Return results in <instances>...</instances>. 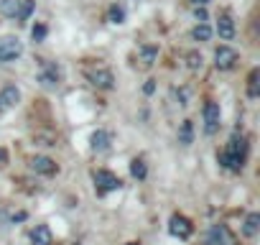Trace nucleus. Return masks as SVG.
<instances>
[{
    "label": "nucleus",
    "instance_id": "25",
    "mask_svg": "<svg viewBox=\"0 0 260 245\" xmlns=\"http://www.w3.org/2000/svg\"><path fill=\"white\" fill-rule=\"evenodd\" d=\"M189 67L191 69H199L202 67V56L199 54H189Z\"/></svg>",
    "mask_w": 260,
    "mask_h": 245
},
{
    "label": "nucleus",
    "instance_id": "1",
    "mask_svg": "<svg viewBox=\"0 0 260 245\" xmlns=\"http://www.w3.org/2000/svg\"><path fill=\"white\" fill-rule=\"evenodd\" d=\"M245 154H247V143H245V138L232 136L230 143H227V148H224L222 156H219V164H222L224 169H230V171H240L242 164H245Z\"/></svg>",
    "mask_w": 260,
    "mask_h": 245
},
{
    "label": "nucleus",
    "instance_id": "30",
    "mask_svg": "<svg viewBox=\"0 0 260 245\" xmlns=\"http://www.w3.org/2000/svg\"><path fill=\"white\" fill-rule=\"evenodd\" d=\"M3 110H6V107H3V102H0V115H3Z\"/></svg>",
    "mask_w": 260,
    "mask_h": 245
},
{
    "label": "nucleus",
    "instance_id": "19",
    "mask_svg": "<svg viewBox=\"0 0 260 245\" xmlns=\"http://www.w3.org/2000/svg\"><path fill=\"white\" fill-rule=\"evenodd\" d=\"M191 36H194L197 41H209V39H212V28H209V26H207V23L202 21L199 26H194V31H191Z\"/></svg>",
    "mask_w": 260,
    "mask_h": 245
},
{
    "label": "nucleus",
    "instance_id": "21",
    "mask_svg": "<svg viewBox=\"0 0 260 245\" xmlns=\"http://www.w3.org/2000/svg\"><path fill=\"white\" fill-rule=\"evenodd\" d=\"M107 21H110V23H125V11H122L120 6H110Z\"/></svg>",
    "mask_w": 260,
    "mask_h": 245
},
{
    "label": "nucleus",
    "instance_id": "23",
    "mask_svg": "<svg viewBox=\"0 0 260 245\" xmlns=\"http://www.w3.org/2000/svg\"><path fill=\"white\" fill-rule=\"evenodd\" d=\"M34 13V0H23V6H21V16H18V21H26L28 16Z\"/></svg>",
    "mask_w": 260,
    "mask_h": 245
},
{
    "label": "nucleus",
    "instance_id": "7",
    "mask_svg": "<svg viewBox=\"0 0 260 245\" xmlns=\"http://www.w3.org/2000/svg\"><path fill=\"white\" fill-rule=\"evenodd\" d=\"M219 128V105L217 102H207L204 105V131L212 136Z\"/></svg>",
    "mask_w": 260,
    "mask_h": 245
},
{
    "label": "nucleus",
    "instance_id": "17",
    "mask_svg": "<svg viewBox=\"0 0 260 245\" xmlns=\"http://www.w3.org/2000/svg\"><path fill=\"white\" fill-rule=\"evenodd\" d=\"M191 141H194V126H191V120H184L181 128H179V143L189 146Z\"/></svg>",
    "mask_w": 260,
    "mask_h": 245
},
{
    "label": "nucleus",
    "instance_id": "20",
    "mask_svg": "<svg viewBox=\"0 0 260 245\" xmlns=\"http://www.w3.org/2000/svg\"><path fill=\"white\" fill-rule=\"evenodd\" d=\"M130 174H133L136 179H146V174H148L146 161L143 159H133V164H130Z\"/></svg>",
    "mask_w": 260,
    "mask_h": 245
},
{
    "label": "nucleus",
    "instance_id": "11",
    "mask_svg": "<svg viewBox=\"0 0 260 245\" xmlns=\"http://www.w3.org/2000/svg\"><path fill=\"white\" fill-rule=\"evenodd\" d=\"M217 34H219V39H227V41L235 36V21L230 18V13H222L217 18Z\"/></svg>",
    "mask_w": 260,
    "mask_h": 245
},
{
    "label": "nucleus",
    "instance_id": "12",
    "mask_svg": "<svg viewBox=\"0 0 260 245\" xmlns=\"http://www.w3.org/2000/svg\"><path fill=\"white\" fill-rule=\"evenodd\" d=\"M0 102H3V107H16L21 102V89L16 84L3 87V92H0Z\"/></svg>",
    "mask_w": 260,
    "mask_h": 245
},
{
    "label": "nucleus",
    "instance_id": "14",
    "mask_svg": "<svg viewBox=\"0 0 260 245\" xmlns=\"http://www.w3.org/2000/svg\"><path fill=\"white\" fill-rule=\"evenodd\" d=\"M89 148H92L94 154H102V151H107V148H110V136H107L105 131H97V133H92V138H89Z\"/></svg>",
    "mask_w": 260,
    "mask_h": 245
},
{
    "label": "nucleus",
    "instance_id": "4",
    "mask_svg": "<svg viewBox=\"0 0 260 245\" xmlns=\"http://www.w3.org/2000/svg\"><path fill=\"white\" fill-rule=\"evenodd\" d=\"M39 82H41L44 87H56V84L61 82V69H59V64H54V62H41Z\"/></svg>",
    "mask_w": 260,
    "mask_h": 245
},
{
    "label": "nucleus",
    "instance_id": "2",
    "mask_svg": "<svg viewBox=\"0 0 260 245\" xmlns=\"http://www.w3.org/2000/svg\"><path fill=\"white\" fill-rule=\"evenodd\" d=\"M92 179H94V187H97V194H107V192H117L120 187H122V181L112 174V171H105V169H100V171H94L92 174Z\"/></svg>",
    "mask_w": 260,
    "mask_h": 245
},
{
    "label": "nucleus",
    "instance_id": "13",
    "mask_svg": "<svg viewBox=\"0 0 260 245\" xmlns=\"http://www.w3.org/2000/svg\"><path fill=\"white\" fill-rule=\"evenodd\" d=\"M31 245H51V230L46 225H36L31 230Z\"/></svg>",
    "mask_w": 260,
    "mask_h": 245
},
{
    "label": "nucleus",
    "instance_id": "24",
    "mask_svg": "<svg viewBox=\"0 0 260 245\" xmlns=\"http://www.w3.org/2000/svg\"><path fill=\"white\" fill-rule=\"evenodd\" d=\"M250 97H257V72H250V87H247Z\"/></svg>",
    "mask_w": 260,
    "mask_h": 245
},
{
    "label": "nucleus",
    "instance_id": "15",
    "mask_svg": "<svg viewBox=\"0 0 260 245\" xmlns=\"http://www.w3.org/2000/svg\"><path fill=\"white\" fill-rule=\"evenodd\" d=\"M21 6H23V0H0V13L18 21V16H21Z\"/></svg>",
    "mask_w": 260,
    "mask_h": 245
},
{
    "label": "nucleus",
    "instance_id": "9",
    "mask_svg": "<svg viewBox=\"0 0 260 245\" xmlns=\"http://www.w3.org/2000/svg\"><path fill=\"white\" fill-rule=\"evenodd\" d=\"M207 245H232V235L224 225H212L207 232Z\"/></svg>",
    "mask_w": 260,
    "mask_h": 245
},
{
    "label": "nucleus",
    "instance_id": "5",
    "mask_svg": "<svg viewBox=\"0 0 260 245\" xmlns=\"http://www.w3.org/2000/svg\"><path fill=\"white\" fill-rule=\"evenodd\" d=\"M235 64H237V51H235V49L219 46V49L214 51V67H217V69L227 72V69H232Z\"/></svg>",
    "mask_w": 260,
    "mask_h": 245
},
{
    "label": "nucleus",
    "instance_id": "22",
    "mask_svg": "<svg viewBox=\"0 0 260 245\" xmlns=\"http://www.w3.org/2000/svg\"><path fill=\"white\" fill-rule=\"evenodd\" d=\"M46 34H49V31H46V26H44V23H36V26L31 28L34 41H44V39H46Z\"/></svg>",
    "mask_w": 260,
    "mask_h": 245
},
{
    "label": "nucleus",
    "instance_id": "29",
    "mask_svg": "<svg viewBox=\"0 0 260 245\" xmlns=\"http://www.w3.org/2000/svg\"><path fill=\"white\" fill-rule=\"evenodd\" d=\"M191 3H197V6H204V3H207V0H191Z\"/></svg>",
    "mask_w": 260,
    "mask_h": 245
},
{
    "label": "nucleus",
    "instance_id": "6",
    "mask_svg": "<svg viewBox=\"0 0 260 245\" xmlns=\"http://www.w3.org/2000/svg\"><path fill=\"white\" fill-rule=\"evenodd\" d=\"M169 230H171V235L174 237H181V240H186V237H191V232H194V225L184 217V215H174L171 217V222H169Z\"/></svg>",
    "mask_w": 260,
    "mask_h": 245
},
{
    "label": "nucleus",
    "instance_id": "18",
    "mask_svg": "<svg viewBox=\"0 0 260 245\" xmlns=\"http://www.w3.org/2000/svg\"><path fill=\"white\" fill-rule=\"evenodd\" d=\"M156 56H158V49L156 46H143L141 49V64L143 67H151L156 62Z\"/></svg>",
    "mask_w": 260,
    "mask_h": 245
},
{
    "label": "nucleus",
    "instance_id": "3",
    "mask_svg": "<svg viewBox=\"0 0 260 245\" xmlns=\"http://www.w3.org/2000/svg\"><path fill=\"white\" fill-rule=\"evenodd\" d=\"M23 54V44L16 36H3L0 39V62H13Z\"/></svg>",
    "mask_w": 260,
    "mask_h": 245
},
{
    "label": "nucleus",
    "instance_id": "31",
    "mask_svg": "<svg viewBox=\"0 0 260 245\" xmlns=\"http://www.w3.org/2000/svg\"><path fill=\"white\" fill-rule=\"evenodd\" d=\"M127 245H138V242H127Z\"/></svg>",
    "mask_w": 260,
    "mask_h": 245
},
{
    "label": "nucleus",
    "instance_id": "8",
    "mask_svg": "<svg viewBox=\"0 0 260 245\" xmlns=\"http://www.w3.org/2000/svg\"><path fill=\"white\" fill-rule=\"evenodd\" d=\"M87 79L100 89H112V84H115V77L110 69H92V72H87Z\"/></svg>",
    "mask_w": 260,
    "mask_h": 245
},
{
    "label": "nucleus",
    "instance_id": "27",
    "mask_svg": "<svg viewBox=\"0 0 260 245\" xmlns=\"http://www.w3.org/2000/svg\"><path fill=\"white\" fill-rule=\"evenodd\" d=\"M6 164H8V151H6V148H0V169H3Z\"/></svg>",
    "mask_w": 260,
    "mask_h": 245
},
{
    "label": "nucleus",
    "instance_id": "26",
    "mask_svg": "<svg viewBox=\"0 0 260 245\" xmlns=\"http://www.w3.org/2000/svg\"><path fill=\"white\" fill-rule=\"evenodd\" d=\"M143 92H146V95H153V92H156V82H153V79H148V82L143 84Z\"/></svg>",
    "mask_w": 260,
    "mask_h": 245
},
{
    "label": "nucleus",
    "instance_id": "28",
    "mask_svg": "<svg viewBox=\"0 0 260 245\" xmlns=\"http://www.w3.org/2000/svg\"><path fill=\"white\" fill-rule=\"evenodd\" d=\"M197 18H199V23L207 21V11H204V8H197Z\"/></svg>",
    "mask_w": 260,
    "mask_h": 245
},
{
    "label": "nucleus",
    "instance_id": "16",
    "mask_svg": "<svg viewBox=\"0 0 260 245\" xmlns=\"http://www.w3.org/2000/svg\"><path fill=\"white\" fill-rule=\"evenodd\" d=\"M257 230H260V215H257V212H252V215H247V217H245L242 232H245V237H255V235H257Z\"/></svg>",
    "mask_w": 260,
    "mask_h": 245
},
{
    "label": "nucleus",
    "instance_id": "10",
    "mask_svg": "<svg viewBox=\"0 0 260 245\" xmlns=\"http://www.w3.org/2000/svg\"><path fill=\"white\" fill-rule=\"evenodd\" d=\"M31 169H34L36 174H44V176L56 174V164H54L49 156H36V159H31Z\"/></svg>",
    "mask_w": 260,
    "mask_h": 245
}]
</instances>
